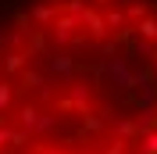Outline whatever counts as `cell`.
<instances>
[{
    "label": "cell",
    "instance_id": "obj_1",
    "mask_svg": "<svg viewBox=\"0 0 157 154\" xmlns=\"http://www.w3.org/2000/svg\"><path fill=\"white\" fill-rule=\"evenodd\" d=\"M0 154H157V0H0Z\"/></svg>",
    "mask_w": 157,
    "mask_h": 154
}]
</instances>
